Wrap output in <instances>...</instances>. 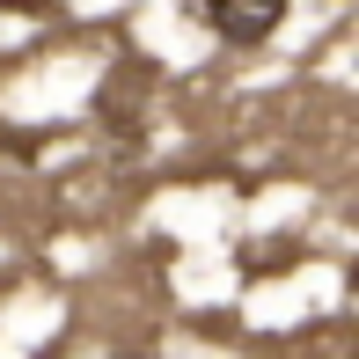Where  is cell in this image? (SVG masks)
<instances>
[{
  "label": "cell",
  "instance_id": "cell-1",
  "mask_svg": "<svg viewBox=\"0 0 359 359\" xmlns=\"http://www.w3.org/2000/svg\"><path fill=\"white\" fill-rule=\"evenodd\" d=\"M198 8H205V22H213V37H227V44H264L271 29H279L286 0H198Z\"/></svg>",
  "mask_w": 359,
  "mask_h": 359
},
{
  "label": "cell",
  "instance_id": "cell-2",
  "mask_svg": "<svg viewBox=\"0 0 359 359\" xmlns=\"http://www.w3.org/2000/svg\"><path fill=\"white\" fill-rule=\"evenodd\" d=\"M44 0H0V15H37Z\"/></svg>",
  "mask_w": 359,
  "mask_h": 359
}]
</instances>
